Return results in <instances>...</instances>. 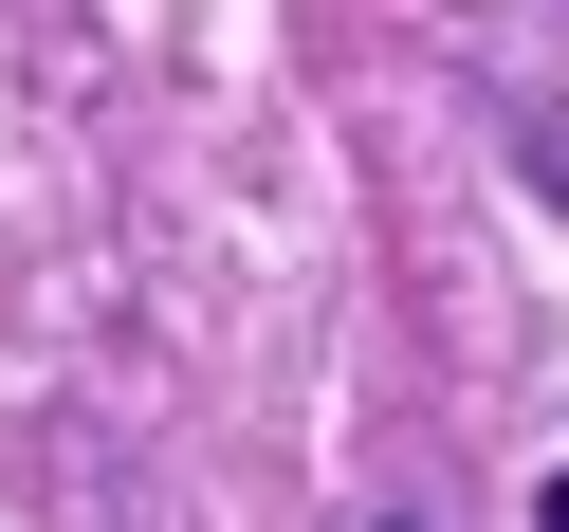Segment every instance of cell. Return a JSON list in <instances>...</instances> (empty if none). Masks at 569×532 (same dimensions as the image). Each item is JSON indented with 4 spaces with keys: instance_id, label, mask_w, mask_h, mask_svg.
Returning <instances> with one entry per match:
<instances>
[{
    "instance_id": "6da1fadb",
    "label": "cell",
    "mask_w": 569,
    "mask_h": 532,
    "mask_svg": "<svg viewBox=\"0 0 569 532\" xmlns=\"http://www.w3.org/2000/svg\"><path fill=\"white\" fill-rule=\"evenodd\" d=\"M532 532H569V478H551V495H532Z\"/></svg>"
}]
</instances>
